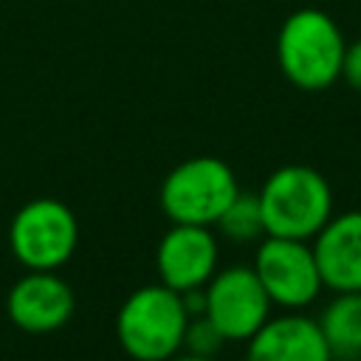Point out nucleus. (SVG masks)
I'll use <instances>...</instances> for the list:
<instances>
[{
	"instance_id": "1",
	"label": "nucleus",
	"mask_w": 361,
	"mask_h": 361,
	"mask_svg": "<svg viewBox=\"0 0 361 361\" xmlns=\"http://www.w3.org/2000/svg\"><path fill=\"white\" fill-rule=\"evenodd\" d=\"M265 234L313 240L333 217V189L327 178L305 164H285L274 169L257 192Z\"/></svg>"
},
{
	"instance_id": "2",
	"label": "nucleus",
	"mask_w": 361,
	"mask_h": 361,
	"mask_svg": "<svg viewBox=\"0 0 361 361\" xmlns=\"http://www.w3.org/2000/svg\"><path fill=\"white\" fill-rule=\"evenodd\" d=\"M189 313L169 285L135 288L118 307L116 336L133 361H169L183 347Z\"/></svg>"
},
{
	"instance_id": "3",
	"label": "nucleus",
	"mask_w": 361,
	"mask_h": 361,
	"mask_svg": "<svg viewBox=\"0 0 361 361\" xmlns=\"http://www.w3.org/2000/svg\"><path fill=\"white\" fill-rule=\"evenodd\" d=\"M344 37L319 8L293 11L276 37V59L285 79L302 90H324L341 76Z\"/></svg>"
},
{
	"instance_id": "4",
	"label": "nucleus",
	"mask_w": 361,
	"mask_h": 361,
	"mask_svg": "<svg viewBox=\"0 0 361 361\" xmlns=\"http://www.w3.org/2000/svg\"><path fill=\"white\" fill-rule=\"evenodd\" d=\"M237 195V175L226 161L214 155H195L180 161L164 178L158 200L172 223L214 226Z\"/></svg>"
},
{
	"instance_id": "5",
	"label": "nucleus",
	"mask_w": 361,
	"mask_h": 361,
	"mask_svg": "<svg viewBox=\"0 0 361 361\" xmlns=\"http://www.w3.org/2000/svg\"><path fill=\"white\" fill-rule=\"evenodd\" d=\"M79 226L73 212L56 197L28 200L8 226V248L28 271H54L76 251Z\"/></svg>"
},
{
	"instance_id": "6",
	"label": "nucleus",
	"mask_w": 361,
	"mask_h": 361,
	"mask_svg": "<svg viewBox=\"0 0 361 361\" xmlns=\"http://www.w3.org/2000/svg\"><path fill=\"white\" fill-rule=\"evenodd\" d=\"M251 268L259 276L268 299L288 310L307 307L324 288L313 245L307 240L265 234V240L257 245Z\"/></svg>"
},
{
	"instance_id": "7",
	"label": "nucleus",
	"mask_w": 361,
	"mask_h": 361,
	"mask_svg": "<svg viewBox=\"0 0 361 361\" xmlns=\"http://www.w3.org/2000/svg\"><path fill=\"white\" fill-rule=\"evenodd\" d=\"M203 316L223 333L226 341H248L271 319L274 302L251 265H228L214 271V276L203 285Z\"/></svg>"
},
{
	"instance_id": "8",
	"label": "nucleus",
	"mask_w": 361,
	"mask_h": 361,
	"mask_svg": "<svg viewBox=\"0 0 361 361\" xmlns=\"http://www.w3.org/2000/svg\"><path fill=\"white\" fill-rule=\"evenodd\" d=\"M217 240L209 226L175 223L155 248L161 282L178 293L203 288L217 271Z\"/></svg>"
},
{
	"instance_id": "9",
	"label": "nucleus",
	"mask_w": 361,
	"mask_h": 361,
	"mask_svg": "<svg viewBox=\"0 0 361 361\" xmlns=\"http://www.w3.org/2000/svg\"><path fill=\"white\" fill-rule=\"evenodd\" d=\"M73 290L54 271H28L20 276L6 299L8 319L25 333H51L73 313Z\"/></svg>"
},
{
	"instance_id": "10",
	"label": "nucleus",
	"mask_w": 361,
	"mask_h": 361,
	"mask_svg": "<svg viewBox=\"0 0 361 361\" xmlns=\"http://www.w3.org/2000/svg\"><path fill=\"white\" fill-rule=\"evenodd\" d=\"M313 254L324 288L361 290V209L333 214L313 237Z\"/></svg>"
},
{
	"instance_id": "11",
	"label": "nucleus",
	"mask_w": 361,
	"mask_h": 361,
	"mask_svg": "<svg viewBox=\"0 0 361 361\" xmlns=\"http://www.w3.org/2000/svg\"><path fill=\"white\" fill-rule=\"evenodd\" d=\"M245 361H333L316 319L302 313L271 316L245 347Z\"/></svg>"
},
{
	"instance_id": "12",
	"label": "nucleus",
	"mask_w": 361,
	"mask_h": 361,
	"mask_svg": "<svg viewBox=\"0 0 361 361\" xmlns=\"http://www.w3.org/2000/svg\"><path fill=\"white\" fill-rule=\"evenodd\" d=\"M322 336L333 358H358L361 355V290L336 293L319 313Z\"/></svg>"
},
{
	"instance_id": "13",
	"label": "nucleus",
	"mask_w": 361,
	"mask_h": 361,
	"mask_svg": "<svg viewBox=\"0 0 361 361\" xmlns=\"http://www.w3.org/2000/svg\"><path fill=\"white\" fill-rule=\"evenodd\" d=\"M214 226H217L228 240H234V243H251V240L265 237V223H262L259 197L240 192V195L228 203V209L217 217Z\"/></svg>"
},
{
	"instance_id": "14",
	"label": "nucleus",
	"mask_w": 361,
	"mask_h": 361,
	"mask_svg": "<svg viewBox=\"0 0 361 361\" xmlns=\"http://www.w3.org/2000/svg\"><path fill=\"white\" fill-rule=\"evenodd\" d=\"M226 344L223 333L200 313V316H189V324H186V333H183V347L195 355H212L217 358L220 347Z\"/></svg>"
},
{
	"instance_id": "15",
	"label": "nucleus",
	"mask_w": 361,
	"mask_h": 361,
	"mask_svg": "<svg viewBox=\"0 0 361 361\" xmlns=\"http://www.w3.org/2000/svg\"><path fill=\"white\" fill-rule=\"evenodd\" d=\"M341 76H344L355 90H361V39H355L353 45H347V51H344V65H341Z\"/></svg>"
},
{
	"instance_id": "16",
	"label": "nucleus",
	"mask_w": 361,
	"mask_h": 361,
	"mask_svg": "<svg viewBox=\"0 0 361 361\" xmlns=\"http://www.w3.org/2000/svg\"><path fill=\"white\" fill-rule=\"evenodd\" d=\"M169 361H217L212 355H195V353H186V355H172Z\"/></svg>"
}]
</instances>
